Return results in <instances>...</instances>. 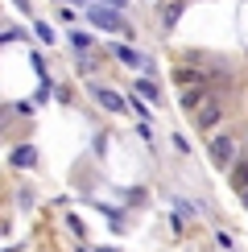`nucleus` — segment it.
<instances>
[{
  "mask_svg": "<svg viewBox=\"0 0 248 252\" xmlns=\"http://www.w3.org/2000/svg\"><path fill=\"white\" fill-rule=\"evenodd\" d=\"M91 21H95L99 29H112V33H116V29H124L120 13H116V8H103V4H95V8H91Z\"/></svg>",
  "mask_w": 248,
  "mask_h": 252,
  "instance_id": "nucleus-3",
  "label": "nucleus"
},
{
  "mask_svg": "<svg viewBox=\"0 0 248 252\" xmlns=\"http://www.w3.org/2000/svg\"><path fill=\"white\" fill-rule=\"evenodd\" d=\"M174 83H178V87H207V75L203 70H190V66H174Z\"/></svg>",
  "mask_w": 248,
  "mask_h": 252,
  "instance_id": "nucleus-4",
  "label": "nucleus"
},
{
  "mask_svg": "<svg viewBox=\"0 0 248 252\" xmlns=\"http://www.w3.org/2000/svg\"><path fill=\"white\" fill-rule=\"evenodd\" d=\"M244 141H248V132H244Z\"/></svg>",
  "mask_w": 248,
  "mask_h": 252,
  "instance_id": "nucleus-14",
  "label": "nucleus"
},
{
  "mask_svg": "<svg viewBox=\"0 0 248 252\" xmlns=\"http://www.w3.org/2000/svg\"><path fill=\"white\" fill-rule=\"evenodd\" d=\"M91 91H95V99H99L108 112H124V99L116 95V91H108V87H91Z\"/></svg>",
  "mask_w": 248,
  "mask_h": 252,
  "instance_id": "nucleus-5",
  "label": "nucleus"
},
{
  "mask_svg": "<svg viewBox=\"0 0 248 252\" xmlns=\"http://www.w3.org/2000/svg\"><path fill=\"white\" fill-rule=\"evenodd\" d=\"M240 198H244V207H248V186H244V190H240Z\"/></svg>",
  "mask_w": 248,
  "mask_h": 252,
  "instance_id": "nucleus-13",
  "label": "nucleus"
},
{
  "mask_svg": "<svg viewBox=\"0 0 248 252\" xmlns=\"http://www.w3.org/2000/svg\"><path fill=\"white\" fill-rule=\"evenodd\" d=\"M232 186H236V190H244V186H248V161H240L232 170Z\"/></svg>",
  "mask_w": 248,
  "mask_h": 252,
  "instance_id": "nucleus-9",
  "label": "nucleus"
},
{
  "mask_svg": "<svg viewBox=\"0 0 248 252\" xmlns=\"http://www.w3.org/2000/svg\"><path fill=\"white\" fill-rule=\"evenodd\" d=\"M199 103H207V87H190V91H186V95H182V108H199Z\"/></svg>",
  "mask_w": 248,
  "mask_h": 252,
  "instance_id": "nucleus-7",
  "label": "nucleus"
},
{
  "mask_svg": "<svg viewBox=\"0 0 248 252\" xmlns=\"http://www.w3.org/2000/svg\"><path fill=\"white\" fill-rule=\"evenodd\" d=\"M70 41H75V50H87V46H91L87 33H70Z\"/></svg>",
  "mask_w": 248,
  "mask_h": 252,
  "instance_id": "nucleus-12",
  "label": "nucleus"
},
{
  "mask_svg": "<svg viewBox=\"0 0 248 252\" xmlns=\"http://www.w3.org/2000/svg\"><path fill=\"white\" fill-rule=\"evenodd\" d=\"M211 157H215V165H232L236 161V141L232 136H215L211 141Z\"/></svg>",
  "mask_w": 248,
  "mask_h": 252,
  "instance_id": "nucleus-2",
  "label": "nucleus"
},
{
  "mask_svg": "<svg viewBox=\"0 0 248 252\" xmlns=\"http://www.w3.org/2000/svg\"><path fill=\"white\" fill-rule=\"evenodd\" d=\"M33 161H37V149H33V145H21V149H13V165H21V170H29Z\"/></svg>",
  "mask_w": 248,
  "mask_h": 252,
  "instance_id": "nucleus-6",
  "label": "nucleus"
},
{
  "mask_svg": "<svg viewBox=\"0 0 248 252\" xmlns=\"http://www.w3.org/2000/svg\"><path fill=\"white\" fill-rule=\"evenodd\" d=\"M116 58L124 62V66H141V62H145V58H141L132 46H116Z\"/></svg>",
  "mask_w": 248,
  "mask_h": 252,
  "instance_id": "nucleus-8",
  "label": "nucleus"
},
{
  "mask_svg": "<svg viewBox=\"0 0 248 252\" xmlns=\"http://www.w3.org/2000/svg\"><path fill=\"white\" fill-rule=\"evenodd\" d=\"M137 91H141L145 99H153V103L161 99V91H157V83H149V79H141V83H137Z\"/></svg>",
  "mask_w": 248,
  "mask_h": 252,
  "instance_id": "nucleus-10",
  "label": "nucleus"
},
{
  "mask_svg": "<svg viewBox=\"0 0 248 252\" xmlns=\"http://www.w3.org/2000/svg\"><path fill=\"white\" fill-rule=\"evenodd\" d=\"M178 13H182V4H170V8H165V29H170L174 21H178Z\"/></svg>",
  "mask_w": 248,
  "mask_h": 252,
  "instance_id": "nucleus-11",
  "label": "nucleus"
},
{
  "mask_svg": "<svg viewBox=\"0 0 248 252\" xmlns=\"http://www.w3.org/2000/svg\"><path fill=\"white\" fill-rule=\"evenodd\" d=\"M219 120H223V103H219V99H207V103H199V108H194V124H199L203 132H211Z\"/></svg>",
  "mask_w": 248,
  "mask_h": 252,
  "instance_id": "nucleus-1",
  "label": "nucleus"
}]
</instances>
